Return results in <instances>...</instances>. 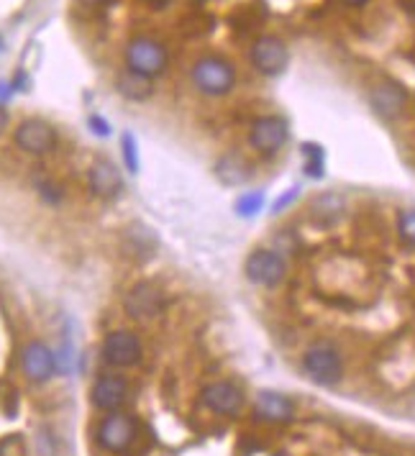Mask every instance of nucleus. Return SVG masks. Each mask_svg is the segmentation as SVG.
<instances>
[{
	"instance_id": "obj_25",
	"label": "nucleus",
	"mask_w": 415,
	"mask_h": 456,
	"mask_svg": "<svg viewBox=\"0 0 415 456\" xmlns=\"http://www.w3.org/2000/svg\"><path fill=\"white\" fill-rule=\"evenodd\" d=\"M90 129H93V134H98V136H108L110 134V126L103 121L100 116H90Z\"/></svg>"
},
{
	"instance_id": "obj_22",
	"label": "nucleus",
	"mask_w": 415,
	"mask_h": 456,
	"mask_svg": "<svg viewBox=\"0 0 415 456\" xmlns=\"http://www.w3.org/2000/svg\"><path fill=\"white\" fill-rule=\"evenodd\" d=\"M123 159H126L128 172H136L139 169V154H136V142L131 134H123Z\"/></svg>"
},
{
	"instance_id": "obj_27",
	"label": "nucleus",
	"mask_w": 415,
	"mask_h": 456,
	"mask_svg": "<svg viewBox=\"0 0 415 456\" xmlns=\"http://www.w3.org/2000/svg\"><path fill=\"white\" fill-rule=\"evenodd\" d=\"M346 6H354V8H359V6H364V3H369V0H344Z\"/></svg>"
},
{
	"instance_id": "obj_4",
	"label": "nucleus",
	"mask_w": 415,
	"mask_h": 456,
	"mask_svg": "<svg viewBox=\"0 0 415 456\" xmlns=\"http://www.w3.org/2000/svg\"><path fill=\"white\" fill-rule=\"evenodd\" d=\"M136 438V423L134 418L126 413H110L100 420L98 425V443L103 449L113 451V454H123L131 449V443Z\"/></svg>"
},
{
	"instance_id": "obj_8",
	"label": "nucleus",
	"mask_w": 415,
	"mask_h": 456,
	"mask_svg": "<svg viewBox=\"0 0 415 456\" xmlns=\"http://www.w3.org/2000/svg\"><path fill=\"white\" fill-rule=\"evenodd\" d=\"M288 121L280 116H264V118H256L254 126L249 131V144L262 152V154H277L285 144H288Z\"/></svg>"
},
{
	"instance_id": "obj_28",
	"label": "nucleus",
	"mask_w": 415,
	"mask_h": 456,
	"mask_svg": "<svg viewBox=\"0 0 415 456\" xmlns=\"http://www.w3.org/2000/svg\"><path fill=\"white\" fill-rule=\"evenodd\" d=\"M83 3H90V6H93V3H100V0H83Z\"/></svg>"
},
{
	"instance_id": "obj_14",
	"label": "nucleus",
	"mask_w": 415,
	"mask_h": 456,
	"mask_svg": "<svg viewBox=\"0 0 415 456\" xmlns=\"http://www.w3.org/2000/svg\"><path fill=\"white\" fill-rule=\"evenodd\" d=\"M93 405L100 410H118L128 398V382L121 374H103L93 385Z\"/></svg>"
},
{
	"instance_id": "obj_6",
	"label": "nucleus",
	"mask_w": 415,
	"mask_h": 456,
	"mask_svg": "<svg viewBox=\"0 0 415 456\" xmlns=\"http://www.w3.org/2000/svg\"><path fill=\"white\" fill-rule=\"evenodd\" d=\"M243 272L249 282L262 285V287H275L285 280V259L272 249H256L249 254Z\"/></svg>"
},
{
	"instance_id": "obj_19",
	"label": "nucleus",
	"mask_w": 415,
	"mask_h": 456,
	"mask_svg": "<svg viewBox=\"0 0 415 456\" xmlns=\"http://www.w3.org/2000/svg\"><path fill=\"white\" fill-rule=\"evenodd\" d=\"M115 88H118V92H121L123 97H128V100H147V97H152V92H154L152 78H144V75L131 72V70L118 75Z\"/></svg>"
},
{
	"instance_id": "obj_26",
	"label": "nucleus",
	"mask_w": 415,
	"mask_h": 456,
	"mask_svg": "<svg viewBox=\"0 0 415 456\" xmlns=\"http://www.w3.org/2000/svg\"><path fill=\"white\" fill-rule=\"evenodd\" d=\"M6 126H8V113L6 108H3V103H0V134L6 131Z\"/></svg>"
},
{
	"instance_id": "obj_9",
	"label": "nucleus",
	"mask_w": 415,
	"mask_h": 456,
	"mask_svg": "<svg viewBox=\"0 0 415 456\" xmlns=\"http://www.w3.org/2000/svg\"><path fill=\"white\" fill-rule=\"evenodd\" d=\"M251 62L254 67L262 75H269V78H275L280 75L290 62V52L285 41L277 39V36H262V39H256L254 46H251Z\"/></svg>"
},
{
	"instance_id": "obj_16",
	"label": "nucleus",
	"mask_w": 415,
	"mask_h": 456,
	"mask_svg": "<svg viewBox=\"0 0 415 456\" xmlns=\"http://www.w3.org/2000/svg\"><path fill=\"white\" fill-rule=\"evenodd\" d=\"M346 213V200L344 195L339 193H320L313 198V203H310V218H313V223L323 226V228H328V226H336L341 218H344Z\"/></svg>"
},
{
	"instance_id": "obj_23",
	"label": "nucleus",
	"mask_w": 415,
	"mask_h": 456,
	"mask_svg": "<svg viewBox=\"0 0 415 456\" xmlns=\"http://www.w3.org/2000/svg\"><path fill=\"white\" fill-rule=\"evenodd\" d=\"M400 236L415 244V211H405L400 216Z\"/></svg>"
},
{
	"instance_id": "obj_12",
	"label": "nucleus",
	"mask_w": 415,
	"mask_h": 456,
	"mask_svg": "<svg viewBox=\"0 0 415 456\" xmlns=\"http://www.w3.org/2000/svg\"><path fill=\"white\" fill-rule=\"evenodd\" d=\"M200 400H203L205 408H211L213 413H221V415H238V410L243 408V392L231 382L208 385Z\"/></svg>"
},
{
	"instance_id": "obj_7",
	"label": "nucleus",
	"mask_w": 415,
	"mask_h": 456,
	"mask_svg": "<svg viewBox=\"0 0 415 456\" xmlns=\"http://www.w3.org/2000/svg\"><path fill=\"white\" fill-rule=\"evenodd\" d=\"M103 359L110 366H134L141 361V339L134 331L118 328L103 341Z\"/></svg>"
},
{
	"instance_id": "obj_3",
	"label": "nucleus",
	"mask_w": 415,
	"mask_h": 456,
	"mask_svg": "<svg viewBox=\"0 0 415 456\" xmlns=\"http://www.w3.org/2000/svg\"><path fill=\"white\" fill-rule=\"evenodd\" d=\"M126 65L131 72H139L144 78H157L167 70L169 65V54H167V46L159 41L147 39V36H139L128 44L126 49Z\"/></svg>"
},
{
	"instance_id": "obj_17",
	"label": "nucleus",
	"mask_w": 415,
	"mask_h": 456,
	"mask_svg": "<svg viewBox=\"0 0 415 456\" xmlns=\"http://www.w3.org/2000/svg\"><path fill=\"white\" fill-rule=\"evenodd\" d=\"M256 415L262 420H269V423H288V420H293L295 408L290 398H285L280 392L264 390L256 398Z\"/></svg>"
},
{
	"instance_id": "obj_2",
	"label": "nucleus",
	"mask_w": 415,
	"mask_h": 456,
	"mask_svg": "<svg viewBox=\"0 0 415 456\" xmlns=\"http://www.w3.org/2000/svg\"><path fill=\"white\" fill-rule=\"evenodd\" d=\"M192 83L205 95H226L236 85V70L221 57H205L192 67Z\"/></svg>"
},
{
	"instance_id": "obj_5",
	"label": "nucleus",
	"mask_w": 415,
	"mask_h": 456,
	"mask_svg": "<svg viewBox=\"0 0 415 456\" xmlns=\"http://www.w3.org/2000/svg\"><path fill=\"white\" fill-rule=\"evenodd\" d=\"M13 142L21 152L33 157L49 154L51 149L57 147V131L51 129L46 121H38V118H26L21 121V126L13 134Z\"/></svg>"
},
{
	"instance_id": "obj_20",
	"label": "nucleus",
	"mask_w": 415,
	"mask_h": 456,
	"mask_svg": "<svg viewBox=\"0 0 415 456\" xmlns=\"http://www.w3.org/2000/svg\"><path fill=\"white\" fill-rule=\"evenodd\" d=\"M264 206V195L262 193H246L238 198L236 203V213L238 216H246V218H251V216H256V213L262 211Z\"/></svg>"
},
{
	"instance_id": "obj_13",
	"label": "nucleus",
	"mask_w": 415,
	"mask_h": 456,
	"mask_svg": "<svg viewBox=\"0 0 415 456\" xmlns=\"http://www.w3.org/2000/svg\"><path fill=\"white\" fill-rule=\"evenodd\" d=\"M123 308L131 318H154V315L162 310V292L159 287H154L149 282H139L128 290L126 300H123Z\"/></svg>"
},
{
	"instance_id": "obj_15",
	"label": "nucleus",
	"mask_w": 415,
	"mask_h": 456,
	"mask_svg": "<svg viewBox=\"0 0 415 456\" xmlns=\"http://www.w3.org/2000/svg\"><path fill=\"white\" fill-rule=\"evenodd\" d=\"M90 190L95 195H100V198H115V195H121L123 177L113 161L98 159L95 164L90 167Z\"/></svg>"
},
{
	"instance_id": "obj_21",
	"label": "nucleus",
	"mask_w": 415,
	"mask_h": 456,
	"mask_svg": "<svg viewBox=\"0 0 415 456\" xmlns=\"http://www.w3.org/2000/svg\"><path fill=\"white\" fill-rule=\"evenodd\" d=\"M303 152H305L308 157L305 172L310 174V177H320V174H323V152H320V147L318 144H305Z\"/></svg>"
},
{
	"instance_id": "obj_24",
	"label": "nucleus",
	"mask_w": 415,
	"mask_h": 456,
	"mask_svg": "<svg viewBox=\"0 0 415 456\" xmlns=\"http://www.w3.org/2000/svg\"><path fill=\"white\" fill-rule=\"evenodd\" d=\"M298 195H300V187H293V190H290V193H285L280 200H277V203H275V208H272V211H275V213H282V211H285V208L290 206V203H293L295 198H298Z\"/></svg>"
},
{
	"instance_id": "obj_10",
	"label": "nucleus",
	"mask_w": 415,
	"mask_h": 456,
	"mask_svg": "<svg viewBox=\"0 0 415 456\" xmlns=\"http://www.w3.org/2000/svg\"><path fill=\"white\" fill-rule=\"evenodd\" d=\"M21 369L31 382H46L57 369V356L44 341H31L21 351Z\"/></svg>"
},
{
	"instance_id": "obj_1",
	"label": "nucleus",
	"mask_w": 415,
	"mask_h": 456,
	"mask_svg": "<svg viewBox=\"0 0 415 456\" xmlns=\"http://www.w3.org/2000/svg\"><path fill=\"white\" fill-rule=\"evenodd\" d=\"M303 369L315 385L320 387H333L339 385L344 377V359H341L339 349L328 344V341H318L303 354Z\"/></svg>"
},
{
	"instance_id": "obj_18",
	"label": "nucleus",
	"mask_w": 415,
	"mask_h": 456,
	"mask_svg": "<svg viewBox=\"0 0 415 456\" xmlns=\"http://www.w3.org/2000/svg\"><path fill=\"white\" fill-rule=\"evenodd\" d=\"M216 177L226 187L246 185L251 177V167L241 154H224L216 161Z\"/></svg>"
},
{
	"instance_id": "obj_11",
	"label": "nucleus",
	"mask_w": 415,
	"mask_h": 456,
	"mask_svg": "<svg viewBox=\"0 0 415 456\" xmlns=\"http://www.w3.org/2000/svg\"><path fill=\"white\" fill-rule=\"evenodd\" d=\"M369 103L377 116L392 121V118L400 116L405 110V105H408V92H405L403 85L397 83H379L369 90Z\"/></svg>"
},
{
	"instance_id": "obj_29",
	"label": "nucleus",
	"mask_w": 415,
	"mask_h": 456,
	"mask_svg": "<svg viewBox=\"0 0 415 456\" xmlns=\"http://www.w3.org/2000/svg\"><path fill=\"white\" fill-rule=\"evenodd\" d=\"M0 52H3V39H0Z\"/></svg>"
}]
</instances>
